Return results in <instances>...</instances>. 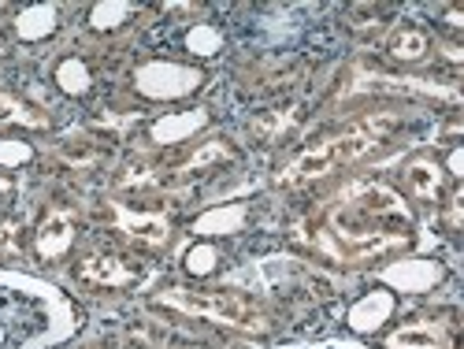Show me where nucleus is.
Segmentation results:
<instances>
[{"instance_id": "obj_28", "label": "nucleus", "mask_w": 464, "mask_h": 349, "mask_svg": "<svg viewBox=\"0 0 464 349\" xmlns=\"http://www.w3.org/2000/svg\"><path fill=\"white\" fill-rule=\"evenodd\" d=\"M82 349H115V345H101V342H93V345H82Z\"/></svg>"}, {"instance_id": "obj_4", "label": "nucleus", "mask_w": 464, "mask_h": 349, "mask_svg": "<svg viewBox=\"0 0 464 349\" xmlns=\"http://www.w3.org/2000/svg\"><path fill=\"white\" fill-rule=\"evenodd\" d=\"M130 90L149 104H175L189 101L205 90V71L198 63L171 60V56H149L130 71Z\"/></svg>"}, {"instance_id": "obj_11", "label": "nucleus", "mask_w": 464, "mask_h": 349, "mask_svg": "<svg viewBox=\"0 0 464 349\" xmlns=\"http://www.w3.org/2000/svg\"><path fill=\"white\" fill-rule=\"evenodd\" d=\"M12 34L23 45H42L63 26V5H23L12 12Z\"/></svg>"}, {"instance_id": "obj_9", "label": "nucleus", "mask_w": 464, "mask_h": 349, "mask_svg": "<svg viewBox=\"0 0 464 349\" xmlns=\"http://www.w3.org/2000/svg\"><path fill=\"white\" fill-rule=\"evenodd\" d=\"M212 127V111L208 108H182V111H164L160 120H152L149 123V141L152 145H186L193 141L201 131Z\"/></svg>"}, {"instance_id": "obj_22", "label": "nucleus", "mask_w": 464, "mask_h": 349, "mask_svg": "<svg viewBox=\"0 0 464 349\" xmlns=\"http://www.w3.org/2000/svg\"><path fill=\"white\" fill-rule=\"evenodd\" d=\"M37 160V149L26 138H0V171H23Z\"/></svg>"}, {"instance_id": "obj_1", "label": "nucleus", "mask_w": 464, "mask_h": 349, "mask_svg": "<svg viewBox=\"0 0 464 349\" xmlns=\"http://www.w3.org/2000/svg\"><path fill=\"white\" fill-rule=\"evenodd\" d=\"M74 331L79 313L53 283L0 267V349H56Z\"/></svg>"}, {"instance_id": "obj_19", "label": "nucleus", "mask_w": 464, "mask_h": 349, "mask_svg": "<svg viewBox=\"0 0 464 349\" xmlns=\"http://www.w3.org/2000/svg\"><path fill=\"white\" fill-rule=\"evenodd\" d=\"M134 15H138V5H127V0H104V5H93L90 8L86 23L97 34H115V30H123Z\"/></svg>"}, {"instance_id": "obj_29", "label": "nucleus", "mask_w": 464, "mask_h": 349, "mask_svg": "<svg viewBox=\"0 0 464 349\" xmlns=\"http://www.w3.org/2000/svg\"><path fill=\"white\" fill-rule=\"evenodd\" d=\"M5 12H12V8H8V5H0V15H5Z\"/></svg>"}, {"instance_id": "obj_21", "label": "nucleus", "mask_w": 464, "mask_h": 349, "mask_svg": "<svg viewBox=\"0 0 464 349\" xmlns=\"http://www.w3.org/2000/svg\"><path fill=\"white\" fill-rule=\"evenodd\" d=\"M238 152H235V145H230L227 138H208V141H201V149L193 152V157L182 164L186 171H201V168H216V164H227V160H235Z\"/></svg>"}, {"instance_id": "obj_20", "label": "nucleus", "mask_w": 464, "mask_h": 349, "mask_svg": "<svg viewBox=\"0 0 464 349\" xmlns=\"http://www.w3.org/2000/svg\"><path fill=\"white\" fill-rule=\"evenodd\" d=\"M294 120H297V108H294V104H286V108H272V111H260L256 120H253V134H256L260 141H279V138L294 127Z\"/></svg>"}, {"instance_id": "obj_7", "label": "nucleus", "mask_w": 464, "mask_h": 349, "mask_svg": "<svg viewBox=\"0 0 464 349\" xmlns=\"http://www.w3.org/2000/svg\"><path fill=\"white\" fill-rule=\"evenodd\" d=\"M394 313H398V294L386 290V286H372L357 301H350L342 324H345V331L357 334V338H372V334H382L386 327H391Z\"/></svg>"}, {"instance_id": "obj_5", "label": "nucleus", "mask_w": 464, "mask_h": 349, "mask_svg": "<svg viewBox=\"0 0 464 349\" xmlns=\"http://www.w3.org/2000/svg\"><path fill=\"white\" fill-rule=\"evenodd\" d=\"M86 286H97V290H127L134 283L145 279V264L130 253H115V249H97V253H86L74 267Z\"/></svg>"}, {"instance_id": "obj_24", "label": "nucleus", "mask_w": 464, "mask_h": 349, "mask_svg": "<svg viewBox=\"0 0 464 349\" xmlns=\"http://www.w3.org/2000/svg\"><path fill=\"white\" fill-rule=\"evenodd\" d=\"M460 168H464V149H460V141H453V145L446 149V164H442V171H446V179L457 182V179L464 175Z\"/></svg>"}, {"instance_id": "obj_10", "label": "nucleus", "mask_w": 464, "mask_h": 349, "mask_svg": "<svg viewBox=\"0 0 464 349\" xmlns=\"http://www.w3.org/2000/svg\"><path fill=\"white\" fill-rule=\"evenodd\" d=\"M74 242H79V223H74V216L63 208H53L34 230V253L49 264L63 260L74 249Z\"/></svg>"}, {"instance_id": "obj_12", "label": "nucleus", "mask_w": 464, "mask_h": 349, "mask_svg": "<svg viewBox=\"0 0 464 349\" xmlns=\"http://www.w3.org/2000/svg\"><path fill=\"white\" fill-rule=\"evenodd\" d=\"M111 216H115V230H123V235L138 246L160 249L171 242V223L157 212H134L127 205H111Z\"/></svg>"}, {"instance_id": "obj_6", "label": "nucleus", "mask_w": 464, "mask_h": 349, "mask_svg": "<svg viewBox=\"0 0 464 349\" xmlns=\"http://www.w3.org/2000/svg\"><path fill=\"white\" fill-rule=\"evenodd\" d=\"M442 279H446V264L435 257H401L379 267V286L394 294H428L442 286Z\"/></svg>"}, {"instance_id": "obj_8", "label": "nucleus", "mask_w": 464, "mask_h": 349, "mask_svg": "<svg viewBox=\"0 0 464 349\" xmlns=\"http://www.w3.org/2000/svg\"><path fill=\"white\" fill-rule=\"evenodd\" d=\"M382 349H453V324L435 316L409 320L394 331H386Z\"/></svg>"}, {"instance_id": "obj_17", "label": "nucleus", "mask_w": 464, "mask_h": 349, "mask_svg": "<svg viewBox=\"0 0 464 349\" xmlns=\"http://www.w3.org/2000/svg\"><path fill=\"white\" fill-rule=\"evenodd\" d=\"M219 267H223V249L208 238H193L182 249V271L189 279H212L219 276Z\"/></svg>"}, {"instance_id": "obj_14", "label": "nucleus", "mask_w": 464, "mask_h": 349, "mask_svg": "<svg viewBox=\"0 0 464 349\" xmlns=\"http://www.w3.org/2000/svg\"><path fill=\"white\" fill-rule=\"evenodd\" d=\"M401 182L412 193L416 201H439L442 198V186H446V171L435 157H412L401 168Z\"/></svg>"}, {"instance_id": "obj_25", "label": "nucleus", "mask_w": 464, "mask_h": 349, "mask_svg": "<svg viewBox=\"0 0 464 349\" xmlns=\"http://www.w3.org/2000/svg\"><path fill=\"white\" fill-rule=\"evenodd\" d=\"M19 249V223H0V257Z\"/></svg>"}, {"instance_id": "obj_15", "label": "nucleus", "mask_w": 464, "mask_h": 349, "mask_svg": "<svg viewBox=\"0 0 464 349\" xmlns=\"http://www.w3.org/2000/svg\"><path fill=\"white\" fill-rule=\"evenodd\" d=\"M428 53H431V30L420 23H401L386 37V56L398 63H420L428 60Z\"/></svg>"}, {"instance_id": "obj_18", "label": "nucleus", "mask_w": 464, "mask_h": 349, "mask_svg": "<svg viewBox=\"0 0 464 349\" xmlns=\"http://www.w3.org/2000/svg\"><path fill=\"white\" fill-rule=\"evenodd\" d=\"M223 45H227V37L216 23H193L182 34V53L193 60H216L223 53Z\"/></svg>"}, {"instance_id": "obj_2", "label": "nucleus", "mask_w": 464, "mask_h": 349, "mask_svg": "<svg viewBox=\"0 0 464 349\" xmlns=\"http://www.w3.org/2000/svg\"><path fill=\"white\" fill-rule=\"evenodd\" d=\"M394 123H398V115H364V120L350 123L334 138L320 141L316 149H304L279 179L286 186H304V182H316L324 175H334L345 164H357L361 157H368L372 149H379L386 138L394 134Z\"/></svg>"}, {"instance_id": "obj_26", "label": "nucleus", "mask_w": 464, "mask_h": 349, "mask_svg": "<svg viewBox=\"0 0 464 349\" xmlns=\"http://www.w3.org/2000/svg\"><path fill=\"white\" fill-rule=\"evenodd\" d=\"M460 201H464L460 189H453L450 198H446V227L450 230H460Z\"/></svg>"}, {"instance_id": "obj_23", "label": "nucleus", "mask_w": 464, "mask_h": 349, "mask_svg": "<svg viewBox=\"0 0 464 349\" xmlns=\"http://www.w3.org/2000/svg\"><path fill=\"white\" fill-rule=\"evenodd\" d=\"M279 349H372V345L353 342V338H320V342H290Z\"/></svg>"}, {"instance_id": "obj_27", "label": "nucleus", "mask_w": 464, "mask_h": 349, "mask_svg": "<svg viewBox=\"0 0 464 349\" xmlns=\"http://www.w3.org/2000/svg\"><path fill=\"white\" fill-rule=\"evenodd\" d=\"M15 198V179L8 171H0V205H8Z\"/></svg>"}, {"instance_id": "obj_13", "label": "nucleus", "mask_w": 464, "mask_h": 349, "mask_svg": "<svg viewBox=\"0 0 464 349\" xmlns=\"http://www.w3.org/2000/svg\"><path fill=\"white\" fill-rule=\"evenodd\" d=\"M249 205L246 201H227V205H212L205 208L198 219L189 223V235L193 238H230V235H242L246 223H249Z\"/></svg>"}, {"instance_id": "obj_16", "label": "nucleus", "mask_w": 464, "mask_h": 349, "mask_svg": "<svg viewBox=\"0 0 464 349\" xmlns=\"http://www.w3.org/2000/svg\"><path fill=\"white\" fill-rule=\"evenodd\" d=\"M93 82H97V74H93V67H90L86 56H63L53 67V86L63 97H90L93 93Z\"/></svg>"}, {"instance_id": "obj_3", "label": "nucleus", "mask_w": 464, "mask_h": 349, "mask_svg": "<svg viewBox=\"0 0 464 349\" xmlns=\"http://www.w3.org/2000/svg\"><path fill=\"white\" fill-rule=\"evenodd\" d=\"M157 305L160 308H175V313H186V316H198V320H208V324H219V327H230V331H246V334H264L267 327V316L260 308L235 294V290H182V286H168L157 294Z\"/></svg>"}]
</instances>
